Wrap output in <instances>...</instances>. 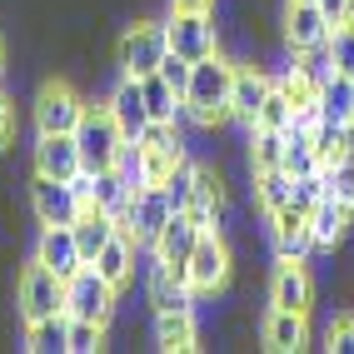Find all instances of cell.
I'll return each instance as SVG.
<instances>
[{"label": "cell", "instance_id": "cell-1", "mask_svg": "<svg viewBox=\"0 0 354 354\" xmlns=\"http://www.w3.org/2000/svg\"><path fill=\"white\" fill-rule=\"evenodd\" d=\"M230 85H234V65L209 50L205 60L190 65V85H185V115L200 130H215L220 120H230Z\"/></svg>", "mask_w": 354, "mask_h": 354}, {"label": "cell", "instance_id": "cell-2", "mask_svg": "<svg viewBox=\"0 0 354 354\" xmlns=\"http://www.w3.org/2000/svg\"><path fill=\"white\" fill-rule=\"evenodd\" d=\"M125 140L130 135L110 115V105H85L80 125H75V145H80V165H85V170H110Z\"/></svg>", "mask_w": 354, "mask_h": 354}, {"label": "cell", "instance_id": "cell-3", "mask_svg": "<svg viewBox=\"0 0 354 354\" xmlns=\"http://www.w3.org/2000/svg\"><path fill=\"white\" fill-rule=\"evenodd\" d=\"M15 304H20V319L35 324L45 315H65V279L50 270V265H26L15 279Z\"/></svg>", "mask_w": 354, "mask_h": 354}, {"label": "cell", "instance_id": "cell-4", "mask_svg": "<svg viewBox=\"0 0 354 354\" xmlns=\"http://www.w3.org/2000/svg\"><path fill=\"white\" fill-rule=\"evenodd\" d=\"M115 295H120V290H115L95 265H80L75 274L65 279V315L70 319H100L105 324L110 310H115Z\"/></svg>", "mask_w": 354, "mask_h": 354}, {"label": "cell", "instance_id": "cell-5", "mask_svg": "<svg viewBox=\"0 0 354 354\" xmlns=\"http://www.w3.org/2000/svg\"><path fill=\"white\" fill-rule=\"evenodd\" d=\"M165 50H170V35H165V26H155V20H140V26H130L120 35V45H115V65H120V75H155Z\"/></svg>", "mask_w": 354, "mask_h": 354}, {"label": "cell", "instance_id": "cell-6", "mask_svg": "<svg viewBox=\"0 0 354 354\" xmlns=\"http://www.w3.org/2000/svg\"><path fill=\"white\" fill-rule=\"evenodd\" d=\"M80 115H85V100L75 85H65V80L40 85V95H35V130L40 135H75Z\"/></svg>", "mask_w": 354, "mask_h": 354}, {"label": "cell", "instance_id": "cell-7", "mask_svg": "<svg viewBox=\"0 0 354 354\" xmlns=\"http://www.w3.org/2000/svg\"><path fill=\"white\" fill-rule=\"evenodd\" d=\"M175 209H170V200H165V190L160 185H150V190H140V195H130V205L120 209V230L130 234L135 245H150L155 250V240H160V230H165V220H170Z\"/></svg>", "mask_w": 354, "mask_h": 354}, {"label": "cell", "instance_id": "cell-8", "mask_svg": "<svg viewBox=\"0 0 354 354\" xmlns=\"http://www.w3.org/2000/svg\"><path fill=\"white\" fill-rule=\"evenodd\" d=\"M185 279H190L195 295H215L230 279V250L220 240V230H200V240L190 250V265H185Z\"/></svg>", "mask_w": 354, "mask_h": 354}, {"label": "cell", "instance_id": "cell-9", "mask_svg": "<svg viewBox=\"0 0 354 354\" xmlns=\"http://www.w3.org/2000/svg\"><path fill=\"white\" fill-rule=\"evenodd\" d=\"M30 209L40 225H75V215L85 209V200L75 195L70 180H50V175H35L30 180Z\"/></svg>", "mask_w": 354, "mask_h": 354}, {"label": "cell", "instance_id": "cell-10", "mask_svg": "<svg viewBox=\"0 0 354 354\" xmlns=\"http://www.w3.org/2000/svg\"><path fill=\"white\" fill-rule=\"evenodd\" d=\"M165 35H170V50L185 60H205L215 50V20H209V10H170Z\"/></svg>", "mask_w": 354, "mask_h": 354}, {"label": "cell", "instance_id": "cell-11", "mask_svg": "<svg viewBox=\"0 0 354 354\" xmlns=\"http://www.w3.org/2000/svg\"><path fill=\"white\" fill-rule=\"evenodd\" d=\"M195 240H200V220L190 215V209H175V215L165 220L160 240H155V259H160V265H170L175 274H185V265H190V250H195ZM185 285H190V279H185Z\"/></svg>", "mask_w": 354, "mask_h": 354}, {"label": "cell", "instance_id": "cell-12", "mask_svg": "<svg viewBox=\"0 0 354 354\" xmlns=\"http://www.w3.org/2000/svg\"><path fill=\"white\" fill-rule=\"evenodd\" d=\"M270 75L265 70H254V65H234V85H230V120H240L245 130L259 120V105H265L270 95Z\"/></svg>", "mask_w": 354, "mask_h": 354}, {"label": "cell", "instance_id": "cell-13", "mask_svg": "<svg viewBox=\"0 0 354 354\" xmlns=\"http://www.w3.org/2000/svg\"><path fill=\"white\" fill-rule=\"evenodd\" d=\"M285 40H290V50H315V45L329 40V20L319 10V0H290V10H285Z\"/></svg>", "mask_w": 354, "mask_h": 354}, {"label": "cell", "instance_id": "cell-14", "mask_svg": "<svg viewBox=\"0 0 354 354\" xmlns=\"http://www.w3.org/2000/svg\"><path fill=\"white\" fill-rule=\"evenodd\" d=\"M310 299H315V285H310L304 259H279V270H274V279H270V304L310 315Z\"/></svg>", "mask_w": 354, "mask_h": 354}, {"label": "cell", "instance_id": "cell-15", "mask_svg": "<svg viewBox=\"0 0 354 354\" xmlns=\"http://www.w3.org/2000/svg\"><path fill=\"white\" fill-rule=\"evenodd\" d=\"M80 170H85V165H80V145H75V135H40V140H35V175L75 180Z\"/></svg>", "mask_w": 354, "mask_h": 354}, {"label": "cell", "instance_id": "cell-16", "mask_svg": "<svg viewBox=\"0 0 354 354\" xmlns=\"http://www.w3.org/2000/svg\"><path fill=\"white\" fill-rule=\"evenodd\" d=\"M35 259L40 265H50L60 279H70L85 259H80V245H75V230L70 225H45L40 230V245H35Z\"/></svg>", "mask_w": 354, "mask_h": 354}, {"label": "cell", "instance_id": "cell-17", "mask_svg": "<svg viewBox=\"0 0 354 354\" xmlns=\"http://www.w3.org/2000/svg\"><path fill=\"white\" fill-rule=\"evenodd\" d=\"M110 115L120 120V130L130 135V140H140L145 135V125H150V110H145V90H140V75H120V85L110 90Z\"/></svg>", "mask_w": 354, "mask_h": 354}, {"label": "cell", "instance_id": "cell-18", "mask_svg": "<svg viewBox=\"0 0 354 354\" xmlns=\"http://www.w3.org/2000/svg\"><path fill=\"white\" fill-rule=\"evenodd\" d=\"M259 339H265V349H274V354H295V349L310 344V324H304L299 310H279L274 304L265 315V324H259Z\"/></svg>", "mask_w": 354, "mask_h": 354}, {"label": "cell", "instance_id": "cell-19", "mask_svg": "<svg viewBox=\"0 0 354 354\" xmlns=\"http://www.w3.org/2000/svg\"><path fill=\"white\" fill-rule=\"evenodd\" d=\"M354 220V205H344L339 195H324L315 209H310V234H315V250H335L344 240V230Z\"/></svg>", "mask_w": 354, "mask_h": 354}, {"label": "cell", "instance_id": "cell-20", "mask_svg": "<svg viewBox=\"0 0 354 354\" xmlns=\"http://www.w3.org/2000/svg\"><path fill=\"white\" fill-rule=\"evenodd\" d=\"M70 230H75V245H80V259L90 265V259H95V254H100V250L110 245V234L120 230V220H115L110 209H100V205H85L80 215H75V225H70Z\"/></svg>", "mask_w": 354, "mask_h": 354}, {"label": "cell", "instance_id": "cell-21", "mask_svg": "<svg viewBox=\"0 0 354 354\" xmlns=\"http://www.w3.org/2000/svg\"><path fill=\"white\" fill-rule=\"evenodd\" d=\"M155 344L165 354H185L195 349V310L175 304V310H155Z\"/></svg>", "mask_w": 354, "mask_h": 354}, {"label": "cell", "instance_id": "cell-22", "mask_svg": "<svg viewBox=\"0 0 354 354\" xmlns=\"http://www.w3.org/2000/svg\"><path fill=\"white\" fill-rule=\"evenodd\" d=\"M140 90H145V110H150V120H160V125H175L180 115H185V100H180V90L170 85L155 70V75H140Z\"/></svg>", "mask_w": 354, "mask_h": 354}, {"label": "cell", "instance_id": "cell-23", "mask_svg": "<svg viewBox=\"0 0 354 354\" xmlns=\"http://www.w3.org/2000/svg\"><path fill=\"white\" fill-rule=\"evenodd\" d=\"M90 265H95V270L110 279V285L120 290L125 279H130V270H135V240H130L125 230H115V234H110V245H105L95 259H90Z\"/></svg>", "mask_w": 354, "mask_h": 354}, {"label": "cell", "instance_id": "cell-24", "mask_svg": "<svg viewBox=\"0 0 354 354\" xmlns=\"http://www.w3.org/2000/svg\"><path fill=\"white\" fill-rule=\"evenodd\" d=\"M319 115L329 125H349L354 120V75H329L324 85H319Z\"/></svg>", "mask_w": 354, "mask_h": 354}, {"label": "cell", "instance_id": "cell-25", "mask_svg": "<svg viewBox=\"0 0 354 354\" xmlns=\"http://www.w3.org/2000/svg\"><path fill=\"white\" fill-rule=\"evenodd\" d=\"M26 349L30 354H70V315H45L26 324Z\"/></svg>", "mask_w": 354, "mask_h": 354}, {"label": "cell", "instance_id": "cell-26", "mask_svg": "<svg viewBox=\"0 0 354 354\" xmlns=\"http://www.w3.org/2000/svg\"><path fill=\"white\" fill-rule=\"evenodd\" d=\"M190 285H185V274H175L170 265H150V304L155 310H175V304H190Z\"/></svg>", "mask_w": 354, "mask_h": 354}, {"label": "cell", "instance_id": "cell-27", "mask_svg": "<svg viewBox=\"0 0 354 354\" xmlns=\"http://www.w3.org/2000/svg\"><path fill=\"white\" fill-rule=\"evenodd\" d=\"M285 130H250V170H285Z\"/></svg>", "mask_w": 354, "mask_h": 354}, {"label": "cell", "instance_id": "cell-28", "mask_svg": "<svg viewBox=\"0 0 354 354\" xmlns=\"http://www.w3.org/2000/svg\"><path fill=\"white\" fill-rule=\"evenodd\" d=\"M115 175L125 180V190L130 195H140V190H150V170H145V145L140 140H125L120 145V155H115V165H110Z\"/></svg>", "mask_w": 354, "mask_h": 354}, {"label": "cell", "instance_id": "cell-29", "mask_svg": "<svg viewBox=\"0 0 354 354\" xmlns=\"http://www.w3.org/2000/svg\"><path fill=\"white\" fill-rule=\"evenodd\" d=\"M290 190H295L290 170H254V200H259L265 215H274L279 205H290Z\"/></svg>", "mask_w": 354, "mask_h": 354}, {"label": "cell", "instance_id": "cell-30", "mask_svg": "<svg viewBox=\"0 0 354 354\" xmlns=\"http://www.w3.org/2000/svg\"><path fill=\"white\" fill-rule=\"evenodd\" d=\"M290 120H295V100H290V90L285 85H270V95H265V105H259V120L254 125H265V130H290ZM250 125V130H254Z\"/></svg>", "mask_w": 354, "mask_h": 354}, {"label": "cell", "instance_id": "cell-31", "mask_svg": "<svg viewBox=\"0 0 354 354\" xmlns=\"http://www.w3.org/2000/svg\"><path fill=\"white\" fill-rule=\"evenodd\" d=\"M95 175V190H90V205H100L110 209V215H120V209L130 205V190H125V180L115 175V170H90Z\"/></svg>", "mask_w": 354, "mask_h": 354}, {"label": "cell", "instance_id": "cell-32", "mask_svg": "<svg viewBox=\"0 0 354 354\" xmlns=\"http://www.w3.org/2000/svg\"><path fill=\"white\" fill-rule=\"evenodd\" d=\"M285 170L290 175H315L319 170V155H315V140L304 135V130H285Z\"/></svg>", "mask_w": 354, "mask_h": 354}, {"label": "cell", "instance_id": "cell-33", "mask_svg": "<svg viewBox=\"0 0 354 354\" xmlns=\"http://www.w3.org/2000/svg\"><path fill=\"white\" fill-rule=\"evenodd\" d=\"M165 200H170V209H190V200H195V165L190 160H180L170 175H165Z\"/></svg>", "mask_w": 354, "mask_h": 354}, {"label": "cell", "instance_id": "cell-34", "mask_svg": "<svg viewBox=\"0 0 354 354\" xmlns=\"http://www.w3.org/2000/svg\"><path fill=\"white\" fill-rule=\"evenodd\" d=\"M319 170H324V185H329V195H339L344 205H354V150H344L339 160L319 165Z\"/></svg>", "mask_w": 354, "mask_h": 354}, {"label": "cell", "instance_id": "cell-35", "mask_svg": "<svg viewBox=\"0 0 354 354\" xmlns=\"http://www.w3.org/2000/svg\"><path fill=\"white\" fill-rule=\"evenodd\" d=\"M329 65H335L339 75H354V20L329 30Z\"/></svg>", "mask_w": 354, "mask_h": 354}, {"label": "cell", "instance_id": "cell-36", "mask_svg": "<svg viewBox=\"0 0 354 354\" xmlns=\"http://www.w3.org/2000/svg\"><path fill=\"white\" fill-rule=\"evenodd\" d=\"M329 195V185H324V170H315V175H295V190H290V205L295 209H304V215H310V209L319 205Z\"/></svg>", "mask_w": 354, "mask_h": 354}, {"label": "cell", "instance_id": "cell-37", "mask_svg": "<svg viewBox=\"0 0 354 354\" xmlns=\"http://www.w3.org/2000/svg\"><path fill=\"white\" fill-rule=\"evenodd\" d=\"M100 344H105L100 319H70V354H95Z\"/></svg>", "mask_w": 354, "mask_h": 354}, {"label": "cell", "instance_id": "cell-38", "mask_svg": "<svg viewBox=\"0 0 354 354\" xmlns=\"http://www.w3.org/2000/svg\"><path fill=\"white\" fill-rule=\"evenodd\" d=\"M190 65H195V60H185V55H175V50H165V60H160V75L180 90V100H185V85H190Z\"/></svg>", "mask_w": 354, "mask_h": 354}, {"label": "cell", "instance_id": "cell-39", "mask_svg": "<svg viewBox=\"0 0 354 354\" xmlns=\"http://www.w3.org/2000/svg\"><path fill=\"white\" fill-rule=\"evenodd\" d=\"M329 349L335 354H354V315H339L329 324Z\"/></svg>", "mask_w": 354, "mask_h": 354}, {"label": "cell", "instance_id": "cell-40", "mask_svg": "<svg viewBox=\"0 0 354 354\" xmlns=\"http://www.w3.org/2000/svg\"><path fill=\"white\" fill-rule=\"evenodd\" d=\"M319 10L329 20V30H335V26H344V20H354V0H319Z\"/></svg>", "mask_w": 354, "mask_h": 354}, {"label": "cell", "instance_id": "cell-41", "mask_svg": "<svg viewBox=\"0 0 354 354\" xmlns=\"http://www.w3.org/2000/svg\"><path fill=\"white\" fill-rule=\"evenodd\" d=\"M10 135H15V105H10L6 95H0V150L10 145Z\"/></svg>", "mask_w": 354, "mask_h": 354}, {"label": "cell", "instance_id": "cell-42", "mask_svg": "<svg viewBox=\"0 0 354 354\" xmlns=\"http://www.w3.org/2000/svg\"><path fill=\"white\" fill-rule=\"evenodd\" d=\"M170 10H215V0H170Z\"/></svg>", "mask_w": 354, "mask_h": 354}, {"label": "cell", "instance_id": "cell-43", "mask_svg": "<svg viewBox=\"0 0 354 354\" xmlns=\"http://www.w3.org/2000/svg\"><path fill=\"white\" fill-rule=\"evenodd\" d=\"M0 70H6V45H0Z\"/></svg>", "mask_w": 354, "mask_h": 354}, {"label": "cell", "instance_id": "cell-44", "mask_svg": "<svg viewBox=\"0 0 354 354\" xmlns=\"http://www.w3.org/2000/svg\"><path fill=\"white\" fill-rule=\"evenodd\" d=\"M349 125H354V120H349Z\"/></svg>", "mask_w": 354, "mask_h": 354}]
</instances>
